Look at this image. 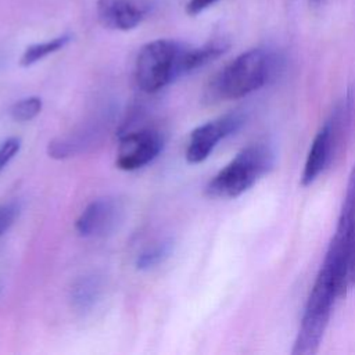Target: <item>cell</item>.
Returning <instances> with one entry per match:
<instances>
[{
    "label": "cell",
    "mask_w": 355,
    "mask_h": 355,
    "mask_svg": "<svg viewBox=\"0 0 355 355\" xmlns=\"http://www.w3.org/2000/svg\"><path fill=\"white\" fill-rule=\"evenodd\" d=\"M277 69L275 54L265 49H251L219 71L207 87L212 101L237 100L268 85Z\"/></svg>",
    "instance_id": "6da1fadb"
},
{
    "label": "cell",
    "mask_w": 355,
    "mask_h": 355,
    "mask_svg": "<svg viewBox=\"0 0 355 355\" xmlns=\"http://www.w3.org/2000/svg\"><path fill=\"white\" fill-rule=\"evenodd\" d=\"M273 166V153L265 144L243 148L207 184L209 197L234 198L252 187Z\"/></svg>",
    "instance_id": "7a4b0ae2"
},
{
    "label": "cell",
    "mask_w": 355,
    "mask_h": 355,
    "mask_svg": "<svg viewBox=\"0 0 355 355\" xmlns=\"http://www.w3.org/2000/svg\"><path fill=\"white\" fill-rule=\"evenodd\" d=\"M189 47L169 39L144 44L135 62V79L144 93H157L175 79L186 75L184 55Z\"/></svg>",
    "instance_id": "3957f363"
},
{
    "label": "cell",
    "mask_w": 355,
    "mask_h": 355,
    "mask_svg": "<svg viewBox=\"0 0 355 355\" xmlns=\"http://www.w3.org/2000/svg\"><path fill=\"white\" fill-rule=\"evenodd\" d=\"M164 148V136L153 128H140L121 136L116 151V166L135 171L158 157Z\"/></svg>",
    "instance_id": "277c9868"
},
{
    "label": "cell",
    "mask_w": 355,
    "mask_h": 355,
    "mask_svg": "<svg viewBox=\"0 0 355 355\" xmlns=\"http://www.w3.org/2000/svg\"><path fill=\"white\" fill-rule=\"evenodd\" d=\"M244 116L239 112L226 114L219 116L215 121L202 123L197 126L189 139V144L186 148V159L190 164H200L205 161L209 154L214 151L216 144L239 130L243 125Z\"/></svg>",
    "instance_id": "5b68a950"
},
{
    "label": "cell",
    "mask_w": 355,
    "mask_h": 355,
    "mask_svg": "<svg viewBox=\"0 0 355 355\" xmlns=\"http://www.w3.org/2000/svg\"><path fill=\"white\" fill-rule=\"evenodd\" d=\"M344 118H345V108L337 110L334 115H331V118L326 121V123L319 129V132L313 137V141L309 147V151L304 164V171L301 176L302 184L305 186L311 184L330 164L337 147L338 132Z\"/></svg>",
    "instance_id": "8992f818"
},
{
    "label": "cell",
    "mask_w": 355,
    "mask_h": 355,
    "mask_svg": "<svg viewBox=\"0 0 355 355\" xmlns=\"http://www.w3.org/2000/svg\"><path fill=\"white\" fill-rule=\"evenodd\" d=\"M355 248V164L351 169L345 196L340 209L337 227L329 244L326 255L331 259L351 266Z\"/></svg>",
    "instance_id": "52a82bcc"
},
{
    "label": "cell",
    "mask_w": 355,
    "mask_h": 355,
    "mask_svg": "<svg viewBox=\"0 0 355 355\" xmlns=\"http://www.w3.org/2000/svg\"><path fill=\"white\" fill-rule=\"evenodd\" d=\"M122 215V207L115 198H97L92 201L75 222L82 237L104 236L115 229Z\"/></svg>",
    "instance_id": "ba28073f"
},
{
    "label": "cell",
    "mask_w": 355,
    "mask_h": 355,
    "mask_svg": "<svg viewBox=\"0 0 355 355\" xmlns=\"http://www.w3.org/2000/svg\"><path fill=\"white\" fill-rule=\"evenodd\" d=\"M96 11L103 26L130 31L144 18V10L133 0H97Z\"/></svg>",
    "instance_id": "9c48e42d"
},
{
    "label": "cell",
    "mask_w": 355,
    "mask_h": 355,
    "mask_svg": "<svg viewBox=\"0 0 355 355\" xmlns=\"http://www.w3.org/2000/svg\"><path fill=\"white\" fill-rule=\"evenodd\" d=\"M103 293V279L96 275H85L79 277L71 287V302L76 311H90Z\"/></svg>",
    "instance_id": "30bf717a"
},
{
    "label": "cell",
    "mask_w": 355,
    "mask_h": 355,
    "mask_svg": "<svg viewBox=\"0 0 355 355\" xmlns=\"http://www.w3.org/2000/svg\"><path fill=\"white\" fill-rule=\"evenodd\" d=\"M229 44L225 40H212L201 47L196 49H187L186 57H184V69L186 73H190L202 65L214 61L219 55H222L227 50Z\"/></svg>",
    "instance_id": "8fae6325"
},
{
    "label": "cell",
    "mask_w": 355,
    "mask_h": 355,
    "mask_svg": "<svg viewBox=\"0 0 355 355\" xmlns=\"http://www.w3.org/2000/svg\"><path fill=\"white\" fill-rule=\"evenodd\" d=\"M69 40H71L69 35H62V36L54 37V39L47 40V42L35 43V44L25 49V51L21 55L19 64L22 67H31L35 62L43 60L44 57L61 50L62 47H65L69 43Z\"/></svg>",
    "instance_id": "7c38bea8"
},
{
    "label": "cell",
    "mask_w": 355,
    "mask_h": 355,
    "mask_svg": "<svg viewBox=\"0 0 355 355\" xmlns=\"http://www.w3.org/2000/svg\"><path fill=\"white\" fill-rule=\"evenodd\" d=\"M173 250V240L172 239H165L161 240L150 247H147L146 250H143L137 259H136V268L139 270H148L155 268L157 265L162 263L171 254Z\"/></svg>",
    "instance_id": "4fadbf2b"
},
{
    "label": "cell",
    "mask_w": 355,
    "mask_h": 355,
    "mask_svg": "<svg viewBox=\"0 0 355 355\" xmlns=\"http://www.w3.org/2000/svg\"><path fill=\"white\" fill-rule=\"evenodd\" d=\"M42 98L37 96H31L15 101L10 108V116L17 122L32 121L42 111Z\"/></svg>",
    "instance_id": "5bb4252c"
},
{
    "label": "cell",
    "mask_w": 355,
    "mask_h": 355,
    "mask_svg": "<svg viewBox=\"0 0 355 355\" xmlns=\"http://www.w3.org/2000/svg\"><path fill=\"white\" fill-rule=\"evenodd\" d=\"M21 148L19 137H8L0 144V172L8 165V162L18 154Z\"/></svg>",
    "instance_id": "9a60e30c"
},
{
    "label": "cell",
    "mask_w": 355,
    "mask_h": 355,
    "mask_svg": "<svg viewBox=\"0 0 355 355\" xmlns=\"http://www.w3.org/2000/svg\"><path fill=\"white\" fill-rule=\"evenodd\" d=\"M19 212V205L17 202L0 204V236H3L10 226L14 223Z\"/></svg>",
    "instance_id": "2e32d148"
},
{
    "label": "cell",
    "mask_w": 355,
    "mask_h": 355,
    "mask_svg": "<svg viewBox=\"0 0 355 355\" xmlns=\"http://www.w3.org/2000/svg\"><path fill=\"white\" fill-rule=\"evenodd\" d=\"M218 0H189L187 6H186V12L191 17L200 14L201 11H204L205 8H208L209 6H212L214 3H216Z\"/></svg>",
    "instance_id": "e0dca14e"
},
{
    "label": "cell",
    "mask_w": 355,
    "mask_h": 355,
    "mask_svg": "<svg viewBox=\"0 0 355 355\" xmlns=\"http://www.w3.org/2000/svg\"><path fill=\"white\" fill-rule=\"evenodd\" d=\"M352 283H355V248H354V254H352V261H351V266H349V279Z\"/></svg>",
    "instance_id": "ac0fdd59"
},
{
    "label": "cell",
    "mask_w": 355,
    "mask_h": 355,
    "mask_svg": "<svg viewBox=\"0 0 355 355\" xmlns=\"http://www.w3.org/2000/svg\"><path fill=\"white\" fill-rule=\"evenodd\" d=\"M313 3H319V1H322V0H312Z\"/></svg>",
    "instance_id": "d6986e66"
}]
</instances>
